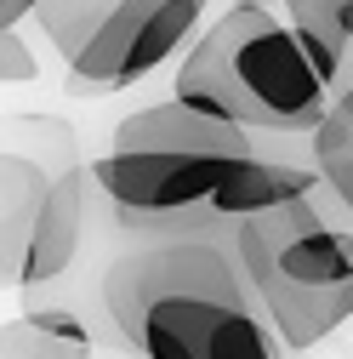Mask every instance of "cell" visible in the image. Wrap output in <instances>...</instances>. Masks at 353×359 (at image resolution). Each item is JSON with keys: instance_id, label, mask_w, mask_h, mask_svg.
Returning <instances> with one entry per match:
<instances>
[{"instance_id": "30bf717a", "label": "cell", "mask_w": 353, "mask_h": 359, "mask_svg": "<svg viewBox=\"0 0 353 359\" xmlns=\"http://www.w3.org/2000/svg\"><path fill=\"white\" fill-rule=\"evenodd\" d=\"M0 359H92V325L69 308H29L0 325Z\"/></svg>"}, {"instance_id": "7a4b0ae2", "label": "cell", "mask_w": 353, "mask_h": 359, "mask_svg": "<svg viewBox=\"0 0 353 359\" xmlns=\"http://www.w3.org/2000/svg\"><path fill=\"white\" fill-rule=\"evenodd\" d=\"M171 92L245 131L291 137H307L331 109V86L307 63L296 29L279 23L262 0H240L223 23H211V34L183 57Z\"/></svg>"}, {"instance_id": "52a82bcc", "label": "cell", "mask_w": 353, "mask_h": 359, "mask_svg": "<svg viewBox=\"0 0 353 359\" xmlns=\"http://www.w3.org/2000/svg\"><path fill=\"white\" fill-rule=\"evenodd\" d=\"M85 234V177L80 171H57L46 183V200L34 211L29 229V251H23V291L63 280V268L74 262Z\"/></svg>"}, {"instance_id": "ba28073f", "label": "cell", "mask_w": 353, "mask_h": 359, "mask_svg": "<svg viewBox=\"0 0 353 359\" xmlns=\"http://www.w3.org/2000/svg\"><path fill=\"white\" fill-rule=\"evenodd\" d=\"M314 183H319L314 165H291V160H256V154H245V160H234V165L223 171V183L211 189L205 205H211L216 217L240 222V217H256V211H274V205H285V200H302Z\"/></svg>"}, {"instance_id": "9c48e42d", "label": "cell", "mask_w": 353, "mask_h": 359, "mask_svg": "<svg viewBox=\"0 0 353 359\" xmlns=\"http://www.w3.org/2000/svg\"><path fill=\"white\" fill-rule=\"evenodd\" d=\"M46 165H34L29 154H6L0 149V291L23 285V251H29V229L34 211L46 200Z\"/></svg>"}, {"instance_id": "8fae6325", "label": "cell", "mask_w": 353, "mask_h": 359, "mask_svg": "<svg viewBox=\"0 0 353 359\" xmlns=\"http://www.w3.org/2000/svg\"><path fill=\"white\" fill-rule=\"evenodd\" d=\"M291 29L302 40L307 63L319 69V80L336 92L342 63H347V18H353V0H285Z\"/></svg>"}, {"instance_id": "5b68a950", "label": "cell", "mask_w": 353, "mask_h": 359, "mask_svg": "<svg viewBox=\"0 0 353 359\" xmlns=\"http://www.w3.org/2000/svg\"><path fill=\"white\" fill-rule=\"evenodd\" d=\"M114 149H165V154H216V160H245L251 154V131L234 120H216L183 97L148 103L137 114H125L114 131Z\"/></svg>"}, {"instance_id": "6da1fadb", "label": "cell", "mask_w": 353, "mask_h": 359, "mask_svg": "<svg viewBox=\"0 0 353 359\" xmlns=\"http://www.w3.org/2000/svg\"><path fill=\"white\" fill-rule=\"evenodd\" d=\"M103 302L143 359H279L240 262L211 234H154L103 274Z\"/></svg>"}, {"instance_id": "7c38bea8", "label": "cell", "mask_w": 353, "mask_h": 359, "mask_svg": "<svg viewBox=\"0 0 353 359\" xmlns=\"http://www.w3.org/2000/svg\"><path fill=\"white\" fill-rule=\"evenodd\" d=\"M307 143H314V171H319V183L342 200V211L353 217V120L331 103L325 120L307 131Z\"/></svg>"}, {"instance_id": "e0dca14e", "label": "cell", "mask_w": 353, "mask_h": 359, "mask_svg": "<svg viewBox=\"0 0 353 359\" xmlns=\"http://www.w3.org/2000/svg\"><path fill=\"white\" fill-rule=\"evenodd\" d=\"M29 12H34V6H29Z\"/></svg>"}, {"instance_id": "2e32d148", "label": "cell", "mask_w": 353, "mask_h": 359, "mask_svg": "<svg viewBox=\"0 0 353 359\" xmlns=\"http://www.w3.org/2000/svg\"><path fill=\"white\" fill-rule=\"evenodd\" d=\"M336 109L353 120V80H347V86H336Z\"/></svg>"}, {"instance_id": "4fadbf2b", "label": "cell", "mask_w": 353, "mask_h": 359, "mask_svg": "<svg viewBox=\"0 0 353 359\" xmlns=\"http://www.w3.org/2000/svg\"><path fill=\"white\" fill-rule=\"evenodd\" d=\"M109 12H114V0H34L29 18L46 29V40H52L63 57H74L85 46V34H92Z\"/></svg>"}, {"instance_id": "9a60e30c", "label": "cell", "mask_w": 353, "mask_h": 359, "mask_svg": "<svg viewBox=\"0 0 353 359\" xmlns=\"http://www.w3.org/2000/svg\"><path fill=\"white\" fill-rule=\"evenodd\" d=\"M29 6H34V0H0V29H18L29 18Z\"/></svg>"}, {"instance_id": "8992f818", "label": "cell", "mask_w": 353, "mask_h": 359, "mask_svg": "<svg viewBox=\"0 0 353 359\" xmlns=\"http://www.w3.org/2000/svg\"><path fill=\"white\" fill-rule=\"evenodd\" d=\"M240 280H245L251 302L262 308V320L274 325V337L291 353L325 342L331 331H342L353 320V280H342V285H291L279 274H256V268H240Z\"/></svg>"}, {"instance_id": "5bb4252c", "label": "cell", "mask_w": 353, "mask_h": 359, "mask_svg": "<svg viewBox=\"0 0 353 359\" xmlns=\"http://www.w3.org/2000/svg\"><path fill=\"white\" fill-rule=\"evenodd\" d=\"M40 74V63H34V52L23 46V34L18 29H0V80H34Z\"/></svg>"}, {"instance_id": "3957f363", "label": "cell", "mask_w": 353, "mask_h": 359, "mask_svg": "<svg viewBox=\"0 0 353 359\" xmlns=\"http://www.w3.org/2000/svg\"><path fill=\"white\" fill-rule=\"evenodd\" d=\"M200 12L205 0H114V12L69 57V92L103 97L120 86H137L194 34Z\"/></svg>"}, {"instance_id": "277c9868", "label": "cell", "mask_w": 353, "mask_h": 359, "mask_svg": "<svg viewBox=\"0 0 353 359\" xmlns=\"http://www.w3.org/2000/svg\"><path fill=\"white\" fill-rule=\"evenodd\" d=\"M234 160L216 154H165V149H109L92 160V183L120 205V211H194L211 200V189L223 183V171Z\"/></svg>"}]
</instances>
